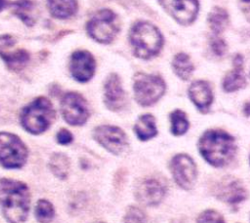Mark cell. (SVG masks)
Returning a JSON list of instances; mask_svg holds the SVG:
<instances>
[{"instance_id":"cell-1","label":"cell","mask_w":250,"mask_h":223,"mask_svg":"<svg viewBox=\"0 0 250 223\" xmlns=\"http://www.w3.org/2000/svg\"><path fill=\"white\" fill-rule=\"evenodd\" d=\"M197 146L201 156L210 165L218 168L230 164L237 151L234 138L218 129L205 131L199 138Z\"/></svg>"},{"instance_id":"cell-2","label":"cell","mask_w":250,"mask_h":223,"mask_svg":"<svg viewBox=\"0 0 250 223\" xmlns=\"http://www.w3.org/2000/svg\"><path fill=\"white\" fill-rule=\"evenodd\" d=\"M29 203V190L23 182L0 179V206L9 223H23L28 215Z\"/></svg>"},{"instance_id":"cell-3","label":"cell","mask_w":250,"mask_h":223,"mask_svg":"<svg viewBox=\"0 0 250 223\" xmlns=\"http://www.w3.org/2000/svg\"><path fill=\"white\" fill-rule=\"evenodd\" d=\"M130 42L134 54L142 59H149L160 51L163 39L159 30L146 22H137L130 31Z\"/></svg>"},{"instance_id":"cell-4","label":"cell","mask_w":250,"mask_h":223,"mask_svg":"<svg viewBox=\"0 0 250 223\" xmlns=\"http://www.w3.org/2000/svg\"><path fill=\"white\" fill-rule=\"evenodd\" d=\"M54 118L53 105L45 97L36 98L22 110L21 114L22 127L31 134H40L46 131Z\"/></svg>"},{"instance_id":"cell-5","label":"cell","mask_w":250,"mask_h":223,"mask_svg":"<svg viewBox=\"0 0 250 223\" xmlns=\"http://www.w3.org/2000/svg\"><path fill=\"white\" fill-rule=\"evenodd\" d=\"M88 34L99 43H109L119 31L117 16L108 9L97 12L87 24Z\"/></svg>"},{"instance_id":"cell-6","label":"cell","mask_w":250,"mask_h":223,"mask_svg":"<svg viewBox=\"0 0 250 223\" xmlns=\"http://www.w3.org/2000/svg\"><path fill=\"white\" fill-rule=\"evenodd\" d=\"M165 92V82L157 75L139 73L134 81L135 99L143 107L155 104Z\"/></svg>"},{"instance_id":"cell-7","label":"cell","mask_w":250,"mask_h":223,"mask_svg":"<svg viewBox=\"0 0 250 223\" xmlns=\"http://www.w3.org/2000/svg\"><path fill=\"white\" fill-rule=\"evenodd\" d=\"M27 158V149L15 134L0 132V163L5 168H20Z\"/></svg>"},{"instance_id":"cell-8","label":"cell","mask_w":250,"mask_h":223,"mask_svg":"<svg viewBox=\"0 0 250 223\" xmlns=\"http://www.w3.org/2000/svg\"><path fill=\"white\" fill-rule=\"evenodd\" d=\"M212 193L219 201L231 205L244 201L248 197L243 183L231 175H226L220 178L213 185Z\"/></svg>"},{"instance_id":"cell-9","label":"cell","mask_w":250,"mask_h":223,"mask_svg":"<svg viewBox=\"0 0 250 223\" xmlns=\"http://www.w3.org/2000/svg\"><path fill=\"white\" fill-rule=\"evenodd\" d=\"M170 171L176 184L184 189L190 190L197 178V168L193 159L187 154H178L170 161Z\"/></svg>"},{"instance_id":"cell-10","label":"cell","mask_w":250,"mask_h":223,"mask_svg":"<svg viewBox=\"0 0 250 223\" xmlns=\"http://www.w3.org/2000/svg\"><path fill=\"white\" fill-rule=\"evenodd\" d=\"M62 114L70 125H82L89 117V109L86 100L78 93H66L61 105Z\"/></svg>"},{"instance_id":"cell-11","label":"cell","mask_w":250,"mask_h":223,"mask_svg":"<svg viewBox=\"0 0 250 223\" xmlns=\"http://www.w3.org/2000/svg\"><path fill=\"white\" fill-rule=\"evenodd\" d=\"M95 140L105 150L119 155L127 148V136L122 129L111 125H101L94 130Z\"/></svg>"},{"instance_id":"cell-12","label":"cell","mask_w":250,"mask_h":223,"mask_svg":"<svg viewBox=\"0 0 250 223\" xmlns=\"http://www.w3.org/2000/svg\"><path fill=\"white\" fill-rule=\"evenodd\" d=\"M166 185L161 180L149 177L143 180L136 189V198L146 205L159 204L166 195Z\"/></svg>"},{"instance_id":"cell-13","label":"cell","mask_w":250,"mask_h":223,"mask_svg":"<svg viewBox=\"0 0 250 223\" xmlns=\"http://www.w3.org/2000/svg\"><path fill=\"white\" fill-rule=\"evenodd\" d=\"M158 2L167 13L183 24L192 22L198 12L197 0H158Z\"/></svg>"},{"instance_id":"cell-14","label":"cell","mask_w":250,"mask_h":223,"mask_svg":"<svg viewBox=\"0 0 250 223\" xmlns=\"http://www.w3.org/2000/svg\"><path fill=\"white\" fill-rule=\"evenodd\" d=\"M95 60L87 51H77L70 59V72L73 78L79 82H87L95 72Z\"/></svg>"},{"instance_id":"cell-15","label":"cell","mask_w":250,"mask_h":223,"mask_svg":"<svg viewBox=\"0 0 250 223\" xmlns=\"http://www.w3.org/2000/svg\"><path fill=\"white\" fill-rule=\"evenodd\" d=\"M104 104L111 111H119L126 104L125 92L122 88L120 78L111 73L104 83Z\"/></svg>"},{"instance_id":"cell-16","label":"cell","mask_w":250,"mask_h":223,"mask_svg":"<svg viewBox=\"0 0 250 223\" xmlns=\"http://www.w3.org/2000/svg\"><path fill=\"white\" fill-rule=\"evenodd\" d=\"M188 97L195 107L203 113H206L213 102L212 89L208 82L197 80L190 84L188 88Z\"/></svg>"},{"instance_id":"cell-17","label":"cell","mask_w":250,"mask_h":223,"mask_svg":"<svg viewBox=\"0 0 250 223\" xmlns=\"http://www.w3.org/2000/svg\"><path fill=\"white\" fill-rule=\"evenodd\" d=\"M47 6L51 15L57 19H66L77 11L76 0H47Z\"/></svg>"},{"instance_id":"cell-18","label":"cell","mask_w":250,"mask_h":223,"mask_svg":"<svg viewBox=\"0 0 250 223\" xmlns=\"http://www.w3.org/2000/svg\"><path fill=\"white\" fill-rule=\"evenodd\" d=\"M134 131L137 137L142 141H146L153 138L157 134L154 116L151 114L141 115L134 126Z\"/></svg>"},{"instance_id":"cell-19","label":"cell","mask_w":250,"mask_h":223,"mask_svg":"<svg viewBox=\"0 0 250 223\" xmlns=\"http://www.w3.org/2000/svg\"><path fill=\"white\" fill-rule=\"evenodd\" d=\"M14 14L25 24L32 25L36 21V7L32 0H17L12 3Z\"/></svg>"},{"instance_id":"cell-20","label":"cell","mask_w":250,"mask_h":223,"mask_svg":"<svg viewBox=\"0 0 250 223\" xmlns=\"http://www.w3.org/2000/svg\"><path fill=\"white\" fill-rule=\"evenodd\" d=\"M172 67L175 73L183 80H188L193 71V65L189 57L184 53H180L174 57Z\"/></svg>"},{"instance_id":"cell-21","label":"cell","mask_w":250,"mask_h":223,"mask_svg":"<svg viewBox=\"0 0 250 223\" xmlns=\"http://www.w3.org/2000/svg\"><path fill=\"white\" fill-rule=\"evenodd\" d=\"M50 168L53 174L61 179H64L67 177L69 168H70V162L68 157L61 153L54 154L51 156L50 159Z\"/></svg>"},{"instance_id":"cell-22","label":"cell","mask_w":250,"mask_h":223,"mask_svg":"<svg viewBox=\"0 0 250 223\" xmlns=\"http://www.w3.org/2000/svg\"><path fill=\"white\" fill-rule=\"evenodd\" d=\"M229 22V16L226 10L215 7L208 16V23L210 28L215 33L222 32L228 24Z\"/></svg>"},{"instance_id":"cell-23","label":"cell","mask_w":250,"mask_h":223,"mask_svg":"<svg viewBox=\"0 0 250 223\" xmlns=\"http://www.w3.org/2000/svg\"><path fill=\"white\" fill-rule=\"evenodd\" d=\"M246 80L242 73V68H233L229 71L223 81V88L226 92H233L245 86Z\"/></svg>"},{"instance_id":"cell-24","label":"cell","mask_w":250,"mask_h":223,"mask_svg":"<svg viewBox=\"0 0 250 223\" xmlns=\"http://www.w3.org/2000/svg\"><path fill=\"white\" fill-rule=\"evenodd\" d=\"M0 56L6 62L7 66L15 70L23 67L29 59L28 53L22 49L17 50L14 53H0Z\"/></svg>"},{"instance_id":"cell-25","label":"cell","mask_w":250,"mask_h":223,"mask_svg":"<svg viewBox=\"0 0 250 223\" xmlns=\"http://www.w3.org/2000/svg\"><path fill=\"white\" fill-rule=\"evenodd\" d=\"M170 121H171V132L175 136H180L185 134L188 127L189 122L188 120L187 114L181 110H175L170 114Z\"/></svg>"},{"instance_id":"cell-26","label":"cell","mask_w":250,"mask_h":223,"mask_svg":"<svg viewBox=\"0 0 250 223\" xmlns=\"http://www.w3.org/2000/svg\"><path fill=\"white\" fill-rule=\"evenodd\" d=\"M35 218L40 223H50L55 217V209L53 204L47 200H39L34 209Z\"/></svg>"},{"instance_id":"cell-27","label":"cell","mask_w":250,"mask_h":223,"mask_svg":"<svg viewBox=\"0 0 250 223\" xmlns=\"http://www.w3.org/2000/svg\"><path fill=\"white\" fill-rule=\"evenodd\" d=\"M146 220V216L141 208L137 206H130L125 213L123 222L124 223H145Z\"/></svg>"},{"instance_id":"cell-28","label":"cell","mask_w":250,"mask_h":223,"mask_svg":"<svg viewBox=\"0 0 250 223\" xmlns=\"http://www.w3.org/2000/svg\"><path fill=\"white\" fill-rule=\"evenodd\" d=\"M196 223H225V220L222 214L218 211L214 209H206L198 215Z\"/></svg>"},{"instance_id":"cell-29","label":"cell","mask_w":250,"mask_h":223,"mask_svg":"<svg viewBox=\"0 0 250 223\" xmlns=\"http://www.w3.org/2000/svg\"><path fill=\"white\" fill-rule=\"evenodd\" d=\"M211 48L214 54L218 56H223L226 53L227 50V44L226 42L221 38H213L211 40Z\"/></svg>"},{"instance_id":"cell-30","label":"cell","mask_w":250,"mask_h":223,"mask_svg":"<svg viewBox=\"0 0 250 223\" xmlns=\"http://www.w3.org/2000/svg\"><path fill=\"white\" fill-rule=\"evenodd\" d=\"M57 141L61 145H67L72 141V134L68 130L62 128L57 134Z\"/></svg>"},{"instance_id":"cell-31","label":"cell","mask_w":250,"mask_h":223,"mask_svg":"<svg viewBox=\"0 0 250 223\" xmlns=\"http://www.w3.org/2000/svg\"><path fill=\"white\" fill-rule=\"evenodd\" d=\"M242 65H243V58L239 54H237L233 58V67L235 68H242Z\"/></svg>"},{"instance_id":"cell-32","label":"cell","mask_w":250,"mask_h":223,"mask_svg":"<svg viewBox=\"0 0 250 223\" xmlns=\"http://www.w3.org/2000/svg\"><path fill=\"white\" fill-rule=\"evenodd\" d=\"M243 112L246 116H250V102H247L243 107Z\"/></svg>"},{"instance_id":"cell-33","label":"cell","mask_w":250,"mask_h":223,"mask_svg":"<svg viewBox=\"0 0 250 223\" xmlns=\"http://www.w3.org/2000/svg\"><path fill=\"white\" fill-rule=\"evenodd\" d=\"M7 4H8L7 0H0V11L3 10L7 6Z\"/></svg>"},{"instance_id":"cell-34","label":"cell","mask_w":250,"mask_h":223,"mask_svg":"<svg viewBox=\"0 0 250 223\" xmlns=\"http://www.w3.org/2000/svg\"><path fill=\"white\" fill-rule=\"evenodd\" d=\"M244 5H245V7H249V9H250V0H240Z\"/></svg>"},{"instance_id":"cell-35","label":"cell","mask_w":250,"mask_h":223,"mask_svg":"<svg viewBox=\"0 0 250 223\" xmlns=\"http://www.w3.org/2000/svg\"><path fill=\"white\" fill-rule=\"evenodd\" d=\"M249 164H250V156H249Z\"/></svg>"},{"instance_id":"cell-36","label":"cell","mask_w":250,"mask_h":223,"mask_svg":"<svg viewBox=\"0 0 250 223\" xmlns=\"http://www.w3.org/2000/svg\"><path fill=\"white\" fill-rule=\"evenodd\" d=\"M97 223H104V222H97Z\"/></svg>"}]
</instances>
